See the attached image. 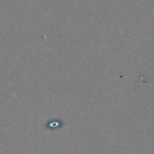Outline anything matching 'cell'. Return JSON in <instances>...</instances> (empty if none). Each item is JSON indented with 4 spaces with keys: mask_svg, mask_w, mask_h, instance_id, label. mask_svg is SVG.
<instances>
[{
    "mask_svg": "<svg viewBox=\"0 0 154 154\" xmlns=\"http://www.w3.org/2000/svg\"><path fill=\"white\" fill-rule=\"evenodd\" d=\"M45 126L47 129L53 131V130L61 128L63 126V123L60 120H52V121H48Z\"/></svg>",
    "mask_w": 154,
    "mask_h": 154,
    "instance_id": "obj_1",
    "label": "cell"
}]
</instances>
